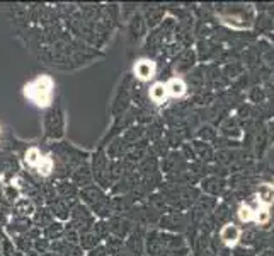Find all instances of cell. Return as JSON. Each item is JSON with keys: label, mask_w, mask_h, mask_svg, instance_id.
Segmentation results:
<instances>
[{"label": "cell", "mask_w": 274, "mask_h": 256, "mask_svg": "<svg viewBox=\"0 0 274 256\" xmlns=\"http://www.w3.org/2000/svg\"><path fill=\"white\" fill-rule=\"evenodd\" d=\"M27 96L39 106H46L51 99V82L48 77L38 79L27 87Z\"/></svg>", "instance_id": "cell-1"}, {"label": "cell", "mask_w": 274, "mask_h": 256, "mask_svg": "<svg viewBox=\"0 0 274 256\" xmlns=\"http://www.w3.org/2000/svg\"><path fill=\"white\" fill-rule=\"evenodd\" d=\"M220 238L227 246H235L240 239V229L235 224H227L222 227V233H220Z\"/></svg>", "instance_id": "cell-2"}, {"label": "cell", "mask_w": 274, "mask_h": 256, "mask_svg": "<svg viewBox=\"0 0 274 256\" xmlns=\"http://www.w3.org/2000/svg\"><path fill=\"white\" fill-rule=\"evenodd\" d=\"M135 73L140 81H150L155 73V63L150 60H140L135 65Z\"/></svg>", "instance_id": "cell-3"}, {"label": "cell", "mask_w": 274, "mask_h": 256, "mask_svg": "<svg viewBox=\"0 0 274 256\" xmlns=\"http://www.w3.org/2000/svg\"><path fill=\"white\" fill-rule=\"evenodd\" d=\"M165 89H167V94L172 97H180L186 94V84L182 79H170V81L165 84Z\"/></svg>", "instance_id": "cell-4"}, {"label": "cell", "mask_w": 274, "mask_h": 256, "mask_svg": "<svg viewBox=\"0 0 274 256\" xmlns=\"http://www.w3.org/2000/svg\"><path fill=\"white\" fill-rule=\"evenodd\" d=\"M257 200L259 203L267 209L269 205L274 203V188L271 185H261L257 190Z\"/></svg>", "instance_id": "cell-5"}, {"label": "cell", "mask_w": 274, "mask_h": 256, "mask_svg": "<svg viewBox=\"0 0 274 256\" xmlns=\"http://www.w3.org/2000/svg\"><path fill=\"white\" fill-rule=\"evenodd\" d=\"M167 89H165V84L157 82L150 87V99L154 103H164L167 99Z\"/></svg>", "instance_id": "cell-6"}, {"label": "cell", "mask_w": 274, "mask_h": 256, "mask_svg": "<svg viewBox=\"0 0 274 256\" xmlns=\"http://www.w3.org/2000/svg\"><path fill=\"white\" fill-rule=\"evenodd\" d=\"M41 159H43V156H41V152H39L38 149H29V150H27L26 161H27V164H29V166L38 167V164H39V162H41Z\"/></svg>", "instance_id": "cell-7"}, {"label": "cell", "mask_w": 274, "mask_h": 256, "mask_svg": "<svg viewBox=\"0 0 274 256\" xmlns=\"http://www.w3.org/2000/svg\"><path fill=\"white\" fill-rule=\"evenodd\" d=\"M254 212L249 205H242L240 209H238V217H240L242 222H251V220H254Z\"/></svg>", "instance_id": "cell-8"}, {"label": "cell", "mask_w": 274, "mask_h": 256, "mask_svg": "<svg viewBox=\"0 0 274 256\" xmlns=\"http://www.w3.org/2000/svg\"><path fill=\"white\" fill-rule=\"evenodd\" d=\"M51 169H53V162L50 157H43L41 162L38 164V171H39V174H43V176H48L51 173Z\"/></svg>", "instance_id": "cell-9"}, {"label": "cell", "mask_w": 274, "mask_h": 256, "mask_svg": "<svg viewBox=\"0 0 274 256\" xmlns=\"http://www.w3.org/2000/svg\"><path fill=\"white\" fill-rule=\"evenodd\" d=\"M254 220L259 224H266L269 220V210L266 209V207H262V209H257L256 214H254Z\"/></svg>", "instance_id": "cell-10"}, {"label": "cell", "mask_w": 274, "mask_h": 256, "mask_svg": "<svg viewBox=\"0 0 274 256\" xmlns=\"http://www.w3.org/2000/svg\"><path fill=\"white\" fill-rule=\"evenodd\" d=\"M4 193H6V198H9L11 201H17V198H19V190L14 185L4 186Z\"/></svg>", "instance_id": "cell-11"}, {"label": "cell", "mask_w": 274, "mask_h": 256, "mask_svg": "<svg viewBox=\"0 0 274 256\" xmlns=\"http://www.w3.org/2000/svg\"><path fill=\"white\" fill-rule=\"evenodd\" d=\"M17 210L21 212V214H33L34 207H33V203L29 200H21L17 203Z\"/></svg>", "instance_id": "cell-12"}]
</instances>
